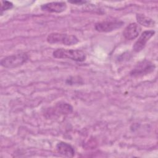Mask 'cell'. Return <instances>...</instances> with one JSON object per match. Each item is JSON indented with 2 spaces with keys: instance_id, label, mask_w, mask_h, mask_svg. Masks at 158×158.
<instances>
[{
  "instance_id": "5",
  "label": "cell",
  "mask_w": 158,
  "mask_h": 158,
  "mask_svg": "<svg viewBox=\"0 0 158 158\" xmlns=\"http://www.w3.org/2000/svg\"><path fill=\"white\" fill-rule=\"evenodd\" d=\"M123 24L122 21H104L96 23L94 28L99 32H110L121 28Z\"/></svg>"
},
{
  "instance_id": "4",
  "label": "cell",
  "mask_w": 158,
  "mask_h": 158,
  "mask_svg": "<svg viewBox=\"0 0 158 158\" xmlns=\"http://www.w3.org/2000/svg\"><path fill=\"white\" fill-rule=\"evenodd\" d=\"M155 69V65L149 60L144 59L136 64L131 71L130 76L133 77H139L146 75Z\"/></svg>"
},
{
  "instance_id": "11",
  "label": "cell",
  "mask_w": 158,
  "mask_h": 158,
  "mask_svg": "<svg viewBox=\"0 0 158 158\" xmlns=\"http://www.w3.org/2000/svg\"><path fill=\"white\" fill-rule=\"evenodd\" d=\"M56 110L62 114H68L72 112V107L67 103H60L56 106Z\"/></svg>"
},
{
  "instance_id": "7",
  "label": "cell",
  "mask_w": 158,
  "mask_h": 158,
  "mask_svg": "<svg viewBox=\"0 0 158 158\" xmlns=\"http://www.w3.org/2000/svg\"><path fill=\"white\" fill-rule=\"evenodd\" d=\"M141 31V27L138 23H131L125 28L123 35L125 39L132 40L138 36Z\"/></svg>"
},
{
  "instance_id": "9",
  "label": "cell",
  "mask_w": 158,
  "mask_h": 158,
  "mask_svg": "<svg viewBox=\"0 0 158 158\" xmlns=\"http://www.w3.org/2000/svg\"><path fill=\"white\" fill-rule=\"evenodd\" d=\"M56 149L59 154L64 157H72L75 154V151L73 147L65 142L60 141L58 143L56 146Z\"/></svg>"
},
{
  "instance_id": "1",
  "label": "cell",
  "mask_w": 158,
  "mask_h": 158,
  "mask_svg": "<svg viewBox=\"0 0 158 158\" xmlns=\"http://www.w3.org/2000/svg\"><path fill=\"white\" fill-rule=\"evenodd\" d=\"M52 56L57 59H68L76 62H83L86 59V54L81 50L59 48L55 50Z\"/></svg>"
},
{
  "instance_id": "2",
  "label": "cell",
  "mask_w": 158,
  "mask_h": 158,
  "mask_svg": "<svg viewBox=\"0 0 158 158\" xmlns=\"http://www.w3.org/2000/svg\"><path fill=\"white\" fill-rule=\"evenodd\" d=\"M46 40L50 44H63L66 46H72L78 42V38L75 35L60 33H50Z\"/></svg>"
},
{
  "instance_id": "13",
  "label": "cell",
  "mask_w": 158,
  "mask_h": 158,
  "mask_svg": "<svg viewBox=\"0 0 158 158\" xmlns=\"http://www.w3.org/2000/svg\"><path fill=\"white\" fill-rule=\"evenodd\" d=\"M69 2L70 3H72V4H77L79 5H81V4H84L86 2V1H69Z\"/></svg>"
},
{
  "instance_id": "6",
  "label": "cell",
  "mask_w": 158,
  "mask_h": 158,
  "mask_svg": "<svg viewBox=\"0 0 158 158\" xmlns=\"http://www.w3.org/2000/svg\"><path fill=\"white\" fill-rule=\"evenodd\" d=\"M154 30H146L143 31L133 46V51L136 52L142 51L144 48L147 42L154 35Z\"/></svg>"
},
{
  "instance_id": "3",
  "label": "cell",
  "mask_w": 158,
  "mask_h": 158,
  "mask_svg": "<svg viewBox=\"0 0 158 158\" xmlns=\"http://www.w3.org/2000/svg\"><path fill=\"white\" fill-rule=\"evenodd\" d=\"M28 59L26 53H19L7 56L1 60V65L3 67L12 69L23 65Z\"/></svg>"
},
{
  "instance_id": "8",
  "label": "cell",
  "mask_w": 158,
  "mask_h": 158,
  "mask_svg": "<svg viewBox=\"0 0 158 158\" xmlns=\"http://www.w3.org/2000/svg\"><path fill=\"white\" fill-rule=\"evenodd\" d=\"M41 9L49 12L61 13L66 10L67 4L64 2H51L43 4Z\"/></svg>"
},
{
  "instance_id": "12",
  "label": "cell",
  "mask_w": 158,
  "mask_h": 158,
  "mask_svg": "<svg viewBox=\"0 0 158 158\" xmlns=\"http://www.w3.org/2000/svg\"><path fill=\"white\" fill-rule=\"evenodd\" d=\"M13 7V4L11 2L7 1H1V13L2 14L3 11L7 10L12 9Z\"/></svg>"
},
{
  "instance_id": "10",
  "label": "cell",
  "mask_w": 158,
  "mask_h": 158,
  "mask_svg": "<svg viewBox=\"0 0 158 158\" xmlns=\"http://www.w3.org/2000/svg\"><path fill=\"white\" fill-rule=\"evenodd\" d=\"M138 24L146 27H153L155 25V21L151 18L143 14H137L136 15Z\"/></svg>"
}]
</instances>
